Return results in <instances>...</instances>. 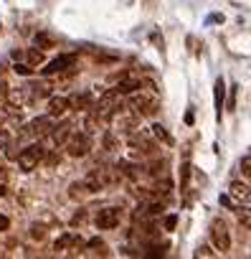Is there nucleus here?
<instances>
[{
	"mask_svg": "<svg viewBox=\"0 0 251 259\" xmlns=\"http://www.w3.org/2000/svg\"><path fill=\"white\" fill-rule=\"evenodd\" d=\"M122 94L117 92V89H109V92H104L102 94V99L96 102V109H94V114H96V119H109V117H114L122 107Z\"/></svg>",
	"mask_w": 251,
	"mask_h": 259,
	"instance_id": "obj_1",
	"label": "nucleus"
},
{
	"mask_svg": "<svg viewBox=\"0 0 251 259\" xmlns=\"http://www.w3.org/2000/svg\"><path fill=\"white\" fill-rule=\"evenodd\" d=\"M130 104H132V109H135L140 117H153V114L158 112V107H160V102H158L155 94L140 92V89L130 94Z\"/></svg>",
	"mask_w": 251,
	"mask_h": 259,
	"instance_id": "obj_2",
	"label": "nucleus"
},
{
	"mask_svg": "<svg viewBox=\"0 0 251 259\" xmlns=\"http://www.w3.org/2000/svg\"><path fill=\"white\" fill-rule=\"evenodd\" d=\"M64 148L71 158H84L91 150V138H89V133H71L69 140L64 143Z\"/></svg>",
	"mask_w": 251,
	"mask_h": 259,
	"instance_id": "obj_3",
	"label": "nucleus"
},
{
	"mask_svg": "<svg viewBox=\"0 0 251 259\" xmlns=\"http://www.w3.org/2000/svg\"><path fill=\"white\" fill-rule=\"evenodd\" d=\"M46 158V150H43V145H28L21 155H18V168L21 170H26V173H31V170H36L38 168V163Z\"/></svg>",
	"mask_w": 251,
	"mask_h": 259,
	"instance_id": "obj_4",
	"label": "nucleus"
},
{
	"mask_svg": "<svg viewBox=\"0 0 251 259\" xmlns=\"http://www.w3.org/2000/svg\"><path fill=\"white\" fill-rule=\"evenodd\" d=\"M211 239H213L216 251H223L226 254L231 249V231H228V226H226L223 219H213V224H211Z\"/></svg>",
	"mask_w": 251,
	"mask_h": 259,
	"instance_id": "obj_5",
	"label": "nucleus"
},
{
	"mask_svg": "<svg viewBox=\"0 0 251 259\" xmlns=\"http://www.w3.org/2000/svg\"><path fill=\"white\" fill-rule=\"evenodd\" d=\"M54 127H56V124H54V117H51V114H43V117L31 119V124L26 127V133L33 135V138H48Z\"/></svg>",
	"mask_w": 251,
	"mask_h": 259,
	"instance_id": "obj_6",
	"label": "nucleus"
},
{
	"mask_svg": "<svg viewBox=\"0 0 251 259\" xmlns=\"http://www.w3.org/2000/svg\"><path fill=\"white\" fill-rule=\"evenodd\" d=\"M8 102L13 104V107H26V104H31V102H36V94H33V87H18V89H11L8 94Z\"/></svg>",
	"mask_w": 251,
	"mask_h": 259,
	"instance_id": "obj_7",
	"label": "nucleus"
},
{
	"mask_svg": "<svg viewBox=\"0 0 251 259\" xmlns=\"http://www.w3.org/2000/svg\"><path fill=\"white\" fill-rule=\"evenodd\" d=\"M109 181H112L109 170H102V168L89 170V173H86V178H84V183H86V188H89L91 193H96V191H102L104 186H109Z\"/></svg>",
	"mask_w": 251,
	"mask_h": 259,
	"instance_id": "obj_8",
	"label": "nucleus"
},
{
	"mask_svg": "<svg viewBox=\"0 0 251 259\" xmlns=\"http://www.w3.org/2000/svg\"><path fill=\"white\" fill-rule=\"evenodd\" d=\"M130 145H132L135 150L145 153V155H153V153L158 150L155 143H153V138L145 135V133H137V130H132V133H130Z\"/></svg>",
	"mask_w": 251,
	"mask_h": 259,
	"instance_id": "obj_9",
	"label": "nucleus"
},
{
	"mask_svg": "<svg viewBox=\"0 0 251 259\" xmlns=\"http://www.w3.org/2000/svg\"><path fill=\"white\" fill-rule=\"evenodd\" d=\"M119 219H122V211H119V208H102V211L96 213L94 224H96L99 229H114V226H119Z\"/></svg>",
	"mask_w": 251,
	"mask_h": 259,
	"instance_id": "obj_10",
	"label": "nucleus"
},
{
	"mask_svg": "<svg viewBox=\"0 0 251 259\" xmlns=\"http://www.w3.org/2000/svg\"><path fill=\"white\" fill-rule=\"evenodd\" d=\"M74 64H76V56H71V54H64V56H59V59L48 61V64H46V69H43V74H46V76H51V74H61V71L71 69Z\"/></svg>",
	"mask_w": 251,
	"mask_h": 259,
	"instance_id": "obj_11",
	"label": "nucleus"
},
{
	"mask_svg": "<svg viewBox=\"0 0 251 259\" xmlns=\"http://www.w3.org/2000/svg\"><path fill=\"white\" fill-rule=\"evenodd\" d=\"M228 191H231V196H233L236 201H241V203H248V201H251V188H248L246 183H241V181H231Z\"/></svg>",
	"mask_w": 251,
	"mask_h": 259,
	"instance_id": "obj_12",
	"label": "nucleus"
},
{
	"mask_svg": "<svg viewBox=\"0 0 251 259\" xmlns=\"http://www.w3.org/2000/svg\"><path fill=\"white\" fill-rule=\"evenodd\" d=\"M69 135H71V124L64 122V124H59V127L51 130V143H54V145H64V143L69 140Z\"/></svg>",
	"mask_w": 251,
	"mask_h": 259,
	"instance_id": "obj_13",
	"label": "nucleus"
},
{
	"mask_svg": "<svg viewBox=\"0 0 251 259\" xmlns=\"http://www.w3.org/2000/svg\"><path fill=\"white\" fill-rule=\"evenodd\" d=\"M66 109H69V99H66V97H54V99L48 102V114H51L54 119L61 117Z\"/></svg>",
	"mask_w": 251,
	"mask_h": 259,
	"instance_id": "obj_14",
	"label": "nucleus"
},
{
	"mask_svg": "<svg viewBox=\"0 0 251 259\" xmlns=\"http://www.w3.org/2000/svg\"><path fill=\"white\" fill-rule=\"evenodd\" d=\"M140 87H142V81H140V79H135V76H124V79L119 81L117 92H119V94H132V92H137Z\"/></svg>",
	"mask_w": 251,
	"mask_h": 259,
	"instance_id": "obj_15",
	"label": "nucleus"
},
{
	"mask_svg": "<svg viewBox=\"0 0 251 259\" xmlns=\"http://www.w3.org/2000/svg\"><path fill=\"white\" fill-rule=\"evenodd\" d=\"M213 97H216V114L221 117V109H223V97H226V81H223V79H216Z\"/></svg>",
	"mask_w": 251,
	"mask_h": 259,
	"instance_id": "obj_16",
	"label": "nucleus"
},
{
	"mask_svg": "<svg viewBox=\"0 0 251 259\" xmlns=\"http://www.w3.org/2000/svg\"><path fill=\"white\" fill-rule=\"evenodd\" d=\"M89 104H91V97L89 94H74V97H69V107H74V109H89Z\"/></svg>",
	"mask_w": 251,
	"mask_h": 259,
	"instance_id": "obj_17",
	"label": "nucleus"
},
{
	"mask_svg": "<svg viewBox=\"0 0 251 259\" xmlns=\"http://www.w3.org/2000/svg\"><path fill=\"white\" fill-rule=\"evenodd\" d=\"M79 241V236H74V234H64V236H59V241L54 244V249L56 251H66L71 244H76Z\"/></svg>",
	"mask_w": 251,
	"mask_h": 259,
	"instance_id": "obj_18",
	"label": "nucleus"
},
{
	"mask_svg": "<svg viewBox=\"0 0 251 259\" xmlns=\"http://www.w3.org/2000/svg\"><path fill=\"white\" fill-rule=\"evenodd\" d=\"M153 135H155L158 140H163L165 145H173V138L165 133V127H163V124H153Z\"/></svg>",
	"mask_w": 251,
	"mask_h": 259,
	"instance_id": "obj_19",
	"label": "nucleus"
},
{
	"mask_svg": "<svg viewBox=\"0 0 251 259\" xmlns=\"http://www.w3.org/2000/svg\"><path fill=\"white\" fill-rule=\"evenodd\" d=\"M86 193H91V191L86 188L84 181H81V183H74V186L69 188V196H71V198H81V196H86Z\"/></svg>",
	"mask_w": 251,
	"mask_h": 259,
	"instance_id": "obj_20",
	"label": "nucleus"
},
{
	"mask_svg": "<svg viewBox=\"0 0 251 259\" xmlns=\"http://www.w3.org/2000/svg\"><path fill=\"white\" fill-rule=\"evenodd\" d=\"M26 59H28V66H38V64H43V54H41L38 49H31V51L26 54Z\"/></svg>",
	"mask_w": 251,
	"mask_h": 259,
	"instance_id": "obj_21",
	"label": "nucleus"
},
{
	"mask_svg": "<svg viewBox=\"0 0 251 259\" xmlns=\"http://www.w3.org/2000/svg\"><path fill=\"white\" fill-rule=\"evenodd\" d=\"M36 46H38V49H51V46H54V38H51L48 33H38V36H36Z\"/></svg>",
	"mask_w": 251,
	"mask_h": 259,
	"instance_id": "obj_22",
	"label": "nucleus"
},
{
	"mask_svg": "<svg viewBox=\"0 0 251 259\" xmlns=\"http://www.w3.org/2000/svg\"><path fill=\"white\" fill-rule=\"evenodd\" d=\"M190 163H183V173H180V186H183V191H188V181H190Z\"/></svg>",
	"mask_w": 251,
	"mask_h": 259,
	"instance_id": "obj_23",
	"label": "nucleus"
},
{
	"mask_svg": "<svg viewBox=\"0 0 251 259\" xmlns=\"http://www.w3.org/2000/svg\"><path fill=\"white\" fill-rule=\"evenodd\" d=\"M31 239H36V241L46 239V226H41V224H33V226H31Z\"/></svg>",
	"mask_w": 251,
	"mask_h": 259,
	"instance_id": "obj_24",
	"label": "nucleus"
},
{
	"mask_svg": "<svg viewBox=\"0 0 251 259\" xmlns=\"http://www.w3.org/2000/svg\"><path fill=\"white\" fill-rule=\"evenodd\" d=\"M241 170H243V176L251 178V155H243L241 158Z\"/></svg>",
	"mask_w": 251,
	"mask_h": 259,
	"instance_id": "obj_25",
	"label": "nucleus"
},
{
	"mask_svg": "<svg viewBox=\"0 0 251 259\" xmlns=\"http://www.w3.org/2000/svg\"><path fill=\"white\" fill-rule=\"evenodd\" d=\"M104 148H109V150H114V148H117V140H114V135H112V133H107V135H104Z\"/></svg>",
	"mask_w": 251,
	"mask_h": 259,
	"instance_id": "obj_26",
	"label": "nucleus"
},
{
	"mask_svg": "<svg viewBox=\"0 0 251 259\" xmlns=\"http://www.w3.org/2000/svg\"><path fill=\"white\" fill-rule=\"evenodd\" d=\"M195 256L206 259V256H213V251H211V246H198V249H195Z\"/></svg>",
	"mask_w": 251,
	"mask_h": 259,
	"instance_id": "obj_27",
	"label": "nucleus"
},
{
	"mask_svg": "<svg viewBox=\"0 0 251 259\" xmlns=\"http://www.w3.org/2000/svg\"><path fill=\"white\" fill-rule=\"evenodd\" d=\"M238 213V219H241V224L246 226V229H251V213H246V211H236Z\"/></svg>",
	"mask_w": 251,
	"mask_h": 259,
	"instance_id": "obj_28",
	"label": "nucleus"
},
{
	"mask_svg": "<svg viewBox=\"0 0 251 259\" xmlns=\"http://www.w3.org/2000/svg\"><path fill=\"white\" fill-rule=\"evenodd\" d=\"M236 107V87H231V94H228V102H226V109H233Z\"/></svg>",
	"mask_w": 251,
	"mask_h": 259,
	"instance_id": "obj_29",
	"label": "nucleus"
},
{
	"mask_svg": "<svg viewBox=\"0 0 251 259\" xmlns=\"http://www.w3.org/2000/svg\"><path fill=\"white\" fill-rule=\"evenodd\" d=\"M16 74H31V66H26V64H16Z\"/></svg>",
	"mask_w": 251,
	"mask_h": 259,
	"instance_id": "obj_30",
	"label": "nucleus"
},
{
	"mask_svg": "<svg viewBox=\"0 0 251 259\" xmlns=\"http://www.w3.org/2000/svg\"><path fill=\"white\" fill-rule=\"evenodd\" d=\"M8 226H11V219H8V216H3V213H0V231H6Z\"/></svg>",
	"mask_w": 251,
	"mask_h": 259,
	"instance_id": "obj_31",
	"label": "nucleus"
},
{
	"mask_svg": "<svg viewBox=\"0 0 251 259\" xmlns=\"http://www.w3.org/2000/svg\"><path fill=\"white\" fill-rule=\"evenodd\" d=\"M173 226H175V216H168L165 219V229H173Z\"/></svg>",
	"mask_w": 251,
	"mask_h": 259,
	"instance_id": "obj_32",
	"label": "nucleus"
},
{
	"mask_svg": "<svg viewBox=\"0 0 251 259\" xmlns=\"http://www.w3.org/2000/svg\"><path fill=\"white\" fill-rule=\"evenodd\" d=\"M6 94H8V87H6V84H3V81H0V99H3V97H6Z\"/></svg>",
	"mask_w": 251,
	"mask_h": 259,
	"instance_id": "obj_33",
	"label": "nucleus"
}]
</instances>
